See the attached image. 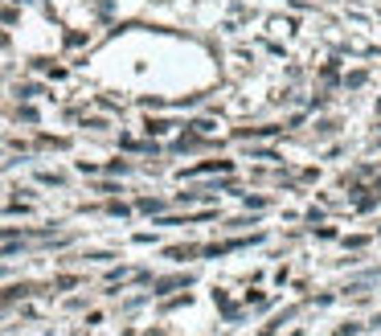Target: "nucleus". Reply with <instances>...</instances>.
Instances as JSON below:
<instances>
[]
</instances>
